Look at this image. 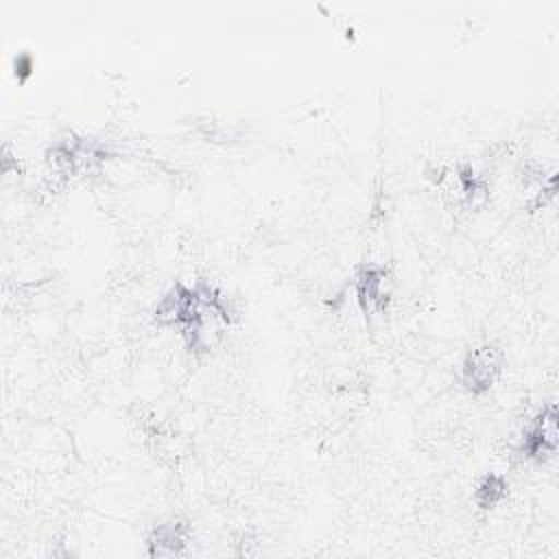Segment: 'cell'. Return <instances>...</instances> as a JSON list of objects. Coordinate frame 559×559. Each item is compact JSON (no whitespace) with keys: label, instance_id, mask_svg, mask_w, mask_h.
Returning <instances> with one entry per match:
<instances>
[{"label":"cell","instance_id":"6da1fadb","mask_svg":"<svg viewBox=\"0 0 559 559\" xmlns=\"http://www.w3.org/2000/svg\"><path fill=\"white\" fill-rule=\"evenodd\" d=\"M155 321L177 330L190 349L205 352L234 319L227 297L207 284H175L157 301Z\"/></svg>","mask_w":559,"mask_h":559},{"label":"cell","instance_id":"5b68a950","mask_svg":"<svg viewBox=\"0 0 559 559\" xmlns=\"http://www.w3.org/2000/svg\"><path fill=\"white\" fill-rule=\"evenodd\" d=\"M190 526L183 520L170 518L153 526L148 535V555L151 557H175L186 550L190 544Z\"/></svg>","mask_w":559,"mask_h":559},{"label":"cell","instance_id":"277c9868","mask_svg":"<svg viewBox=\"0 0 559 559\" xmlns=\"http://www.w3.org/2000/svg\"><path fill=\"white\" fill-rule=\"evenodd\" d=\"M354 290L367 314L384 312L391 297V277L382 264H365L354 277Z\"/></svg>","mask_w":559,"mask_h":559},{"label":"cell","instance_id":"7a4b0ae2","mask_svg":"<svg viewBox=\"0 0 559 559\" xmlns=\"http://www.w3.org/2000/svg\"><path fill=\"white\" fill-rule=\"evenodd\" d=\"M504 369V354L491 343H483L467 352L461 362V384L472 395L489 393Z\"/></svg>","mask_w":559,"mask_h":559},{"label":"cell","instance_id":"3957f363","mask_svg":"<svg viewBox=\"0 0 559 559\" xmlns=\"http://www.w3.org/2000/svg\"><path fill=\"white\" fill-rule=\"evenodd\" d=\"M557 408L546 404L524 428L520 437V456L533 463H544L557 452Z\"/></svg>","mask_w":559,"mask_h":559},{"label":"cell","instance_id":"8992f818","mask_svg":"<svg viewBox=\"0 0 559 559\" xmlns=\"http://www.w3.org/2000/svg\"><path fill=\"white\" fill-rule=\"evenodd\" d=\"M507 496H509V480L498 472H487L474 489V502L483 511L500 507L507 500Z\"/></svg>","mask_w":559,"mask_h":559}]
</instances>
